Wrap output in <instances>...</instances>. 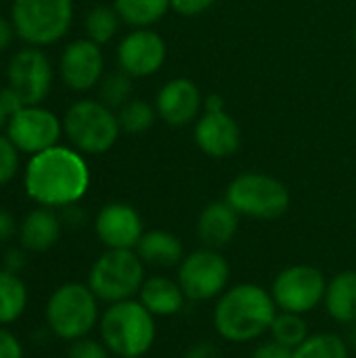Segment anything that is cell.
<instances>
[{"label":"cell","instance_id":"4316f807","mask_svg":"<svg viewBox=\"0 0 356 358\" xmlns=\"http://www.w3.org/2000/svg\"><path fill=\"white\" fill-rule=\"evenodd\" d=\"M157 117V109H153V105H149L143 99H130L126 105L120 107L118 120H120V128L128 134H143L147 132Z\"/></svg>","mask_w":356,"mask_h":358},{"label":"cell","instance_id":"74e56055","mask_svg":"<svg viewBox=\"0 0 356 358\" xmlns=\"http://www.w3.org/2000/svg\"><path fill=\"white\" fill-rule=\"evenodd\" d=\"M15 233V220L8 212L0 210V241L10 239V235Z\"/></svg>","mask_w":356,"mask_h":358},{"label":"cell","instance_id":"ac0fdd59","mask_svg":"<svg viewBox=\"0 0 356 358\" xmlns=\"http://www.w3.org/2000/svg\"><path fill=\"white\" fill-rule=\"evenodd\" d=\"M239 231V214L227 201L208 203L197 218V237L204 248L222 250Z\"/></svg>","mask_w":356,"mask_h":358},{"label":"cell","instance_id":"52a82bcc","mask_svg":"<svg viewBox=\"0 0 356 358\" xmlns=\"http://www.w3.org/2000/svg\"><path fill=\"white\" fill-rule=\"evenodd\" d=\"M73 21L71 0H13L10 23L15 34L31 46L61 40Z\"/></svg>","mask_w":356,"mask_h":358},{"label":"cell","instance_id":"f546056e","mask_svg":"<svg viewBox=\"0 0 356 358\" xmlns=\"http://www.w3.org/2000/svg\"><path fill=\"white\" fill-rule=\"evenodd\" d=\"M19 170V149L8 136L0 134V187L10 182Z\"/></svg>","mask_w":356,"mask_h":358},{"label":"cell","instance_id":"1f68e13d","mask_svg":"<svg viewBox=\"0 0 356 358\" xmlns=\"http://www.w3.org/2000/svg\"><path fill=\"white\" fill-rule=\"evenodd\" d=\"M252 358H294V350L281 346L275 340H269V342H262L254 348Z\"/></svg>","mask_w":356,"mask_h":358},{"label":"cell","instance_id":"3957f363","mask_svg":"<svg viewBox=\"0 0 356 358\" xmlns=\"http://www.w3.org/2000/svg\"><path fill=\"white\" fill-rule=\"evenodd\" d=\"M101 342L118 358H143L155 344V317L138 302L109 304L99 321Z\"/></svg>","mask_w":356,"mask_h":358},{"label":"cell","instance_id":"f35d334b","mask_svg":"<svg viewBox=\"0 0 356 358\" xmlns=\"http://www.w3.org/2000/svg\"><path fill=\"white\" fill-rule=\"evenodd\" d=\"M13 34H15L13 23H8L6 19L0 17V52H2L4 48H8V44L13 42Z\"/></svg>","mask_w":356,"mask_h":358},{"label":"cell","instance_id":"4fadbf2b","mask_svg":"<svg viewBox=\"0 0 356 358\" xmlns=\"http://www.w3.org/2000/svg\"><path fill=\"white\" fill-rule=\"evenodd\" d=\"M166 61V42L147 27H136L118 46V63L130 78H147L162 69Z\"/></svg>","mask_w":356,"mask_h":358},{"label":"cell","instance_id":"83f0119b","mask_svg":"<svg viewBox=\"0 0 356 358\" xmlns=\"http://www.w3.org/2000/svg\"><path fill=\"white\" fill-rule=\"evenodd\" d=\"M84 25H86L88 38L101 46V44H107V42L118 34L120 15H118V10L111 8V6H97V8H92V10L88 13Z\"/></svg>","mask_w":356,"mask_h":358},{"label":"cell","instance_id":"2e32d148","mask_svg":"<svg viewBox=\"0 0 356 358\" xmlns=\"http://www.w3.org/2000/svg\"><path fill=\"white\" fill-rule=\"evenodd\" d=\"M195 143L210 157H231L241 145L239 124L225 109L204 111V115L195 124Z\"/></svg>","mask_w":356,"mask_h":358},{"label":"cell","instance_id":"60d3db41","mask_svg":"<svg viewBox=\"0 0 356 358\" xmlns=\"http://www.w3.org/2000/svg\"><path fill=\"white\" fill-rule=\"evenodd\" d=\"M355 44H356V29H355Z\"/></svg>","mask_w":356,"mask_h":358},{"label":"cell","instance_id":"e575fe53","mask_svg":"<svg viewBox=\"0 0 356 358\" xmlns=\"http://www.w3.org/2000/svg\"><path fill=\"white\" fill-rule=\"evenodd\" d=\"M172 8L185 17H193V15H199L204 10H208L214 0H170Z\"/></svg>","mask_w":356,"mask_h":358},{"label":"cell","instance_id":"8fae6325","mask_svg":"<svg viewBox=\"0 0 356 358\" xmlns=\"http://www.w3.org/2000/svg\"><path fill=\"white\" fill-rule=\"evenodd\" d=\"M59 117L40 105H25L21 111L13 113L6 124V136L13 145L27 155L42 153L57 145L61 136Z\"/></svg>","mask_w":356,"mask_h":358},{"label":"cell","instance_id":"d6a6232c","mask_svg":"<svg viewBox=\"0 0 356 358\" xmlns=\"http://www.w3.org/2000/svg\"><path fill=\"white\" fill-rule=\"evenodd\" d=\"M0 358H23V346L15 334L0 327Z\"/></svg>","mask_w":356,"mask_h":358},{"label":"cell","instance_id":"8992f818","mask_svg":"<svg viewBox=\"0 0 356 358\" xmlns=\"http://www.w3.org/2000/svg\"><path fill=\"white\" fill-rule=\"evenodd\" d=\"M63 130L80 153L101 155L115 145L122 128L111 107L101 101L84 99L65 111Z\"/></svg>","mask_w":356,"mask_h":358},{"label":"cell","instance_id":"5b68a950","mask_svg":"<svg viewBox=\"0 0 356 358\" xmlns=\"http://www.w3.org/2000/svg\"><path fill=\"white\" fill-rule=\"evenodd\" d=\"M145 279V264L134 250H107L94 260L88 287L99 302L115 304L136 298Z\"/></svg>","mask_w":356,"mask_h":358},{"label":"cell","instance_id":"7402d4cb","mask_svg":"<svg viewBox=\"0 0 356 358\" xmlns=\"http://www.w3.org/2000/svg\"><path fill=\"white\" fill-rule=\"evenodd\" d=\"M323 306L340 325L356 323V271H342L327 281Z\"/></svg>","mask_w":356,"mask_h":358},{"label":"cell","instance_id":"9c48e42d","mask_svg":"<svg viewBox=\"0 0 356 358\" xmlns=\"http://www.w3.org/2000/svg\"><path fill=\"white\" fill-rule=\"evenodd\" d=\"M231 279V266L220 250L201 248L185 256L178 264L176 281L189 302H210L225 294Z\"/></svg>","mask_w":356,"mask_h":358},{"label":"cell","instance_id":"ab89813d","mask_svg":"<svg viewBox=\"0 0 356 358\" xmlns=\"http://www.w3.org/2000/svg\"><path fill=\"white\" fill-rule=\"evenodd\" d=\"M6 124H8V113H6V111H4V107L0 105V128H2V126H6Z\"/></svg>","mask_w":356,"mask_h":358},{"label":"cell","instance_id":"484cf974","mask_svg":"<svg viewBox=\"0 0 356 358\" xmlns=\"http://www.w3.org/2000/svg\"><path fill=\"white\" fill-rule=\"evenodd\" d=\"M294 358H350V352L340 336L313 334L294 350Z\"/></svg>","mask_w":356,"mask_h":358},{"label":"cell","instance_id":"6da1fadb","mask_svg":"<svg viewBox=\"0 0 356 358\" xmlns=\"http://www.w3.org/2000/svg\"><path fill=\"white\" fill-rule=\"evenodd\" d=\"M90 185L84 157L67 147H50L31 155L25 168V191L44 208H67L78 203Z\"/></svg>","mask_w":356,"mask_h":358},{"label":"cell","instance_id":"d4e9b609","mask_svg":"<svg viewBox=\"0 0 356 358\" xmlns=\"http://www.w3.org/2000/svg\"><path fill=\"white\" fill-rule=\"evenodd\" d=\"M271 340L279 342L285 348L296 350L308 336V323L304 319V315H296V313H283L279 310L273 325H271Z\"/></svg>","mask_w":356,"mask_h":358},{"label":"cell","instance_id":"277c9868","mask_svg":"<svg viewBox=\"0 0 356 358\" xmlns=\"http://www.w3.org/2000/svg\"><path fill=\"white\" fill-rule=\"evenodd\" d=\"M99 321V298L88 285L65 283L46 302V327L59 340L76 342L86 338Z\"/></svg>","mask_w":356,"mask_h":358},{"label":"cell","instance_id":"4dcf8cb0","mask_svg":"<svg viewBox=\"0 0 356 358\" xmlns=\"http://www.w3.org/2000/svg\"><path fill=\"white\" fill-rule=\"evenodd\" d=\"M67 358H111L109 348L103 342L90 340V338H80L71 342Z\"/></svg>","mask_w":356,"mask_h":358},{"label":"cell","instance_id":"e0dca14e","mask_svg":"<svg viewBox=\"0 0 356 358\" xmlns=\"http://www.w3.org/2000/svg\"><path fill=\"white\" fill-rule=\"evenodd\" d=\"M204 99L193 80L174 78L162 86L155 99L157 115L170 126H187L201 111Z\"/></svg>","mask_w":356,"mask_h":358},{"label":"cell","instance_id":"836d02e7","mask_svg":"<svg viewBox=\"0 0 356 358\" xmlns=\"http://www.w3.org/2000/svg\"><path fill=\"white\" fill-rule=\"evenodd\" d=\"M183 358H222V350L214 344V342H208V340H201V342H195L191 344Z\"/></svg>","mask_w":356,"mask_h":358},{"label":"cell","instance_id":"8d00e7d4","mask_svg":"<svg viewBox=\"0 0 356 358\" xmlns=\"http://www.w3.org/2000/svg\"><path fill=\"white\" fill-rule=\"evenodd\" d=\"M25 260L27 258H25L23 250H17V248L6 250V254H4V271H10V273L19 275L25 268Z\"/></svg>","mask_w":356,"mask_h":358},{"label":"cell","instance_id":"ffe728a7","mask_svg":"<svg viewBox=\"0 0 356 358\" xmlns=\"http://www.w3.org/2000/svg\"><path fill=\"white\" fill-rule=\"evenodd\" d=\"M134 252L138 254V258L143 260L145 266L151 268H178V264L185 260V245L183 241L170 233V231H162V229H153V231H145L138 245L134 248Z\"/></svg>","mask_w":356,"mask_h":358},{"label":"cell","instance_id":"ba28073f","mask_svg":"<svg viewBox=\"0 0 356 358\" xmlns=\"http://www.w3.org/2000/svg\"><path fill=\"white\" fill-rule=\"evenodd\" d=\"M225 201L239 216L256 220H275L287 212L290 191L279 178L271 174L245 172L231 180V185L227 187Z\"/></svg>","mask_w":356,"mask_h":358},{"label":"cell","instance_id":"d6986e66","mask_svg":"<svg viewBox=\"0 0 356 358\" xmlns=\"http://www.w3.org/2000/svg\"><path fill=\"white\" fill-rule=\"evenodd\" d=\"M138 302L157 319V317L178 315L185 308V302H189V300L176 279H170L164 275H153V277L145 279V283L138 292Z\"/></svg>","mask_w":356,"mask_h":358},{"label":"cell","instance_id":"9a60e30c","mask_svg":"<svg viewBox=\"0 0 356 358\" xmlns=\"http://www.w3.org/2000/svg\"><path fill=\"white\" fill-rule=\"evenodd\" d=\"M94 231L107 250H134L145 233L141 214L128 203H107L94 220Z\"/></svg>","mask_w":356,"mask_h":358},{"label":"cell","instance_id":"d590c367","mask_svg":"<svg viewBox=\"0 0 356 358\" xmlns=\"http://www.w3.org/2000/svg\"><path fill=\"white\" fill-rule=\"evenodd\" d=\"M0 105L4 107V111L8 113V117L13 115V113H17V111H21L23 107H25V103H23V99L8 86V88H4L2 92H0Z\"/></svg>","mask_w":356,"mask_h":358},{"label":"cell","instance_id":"44dd1931","mask_svg":"<svg viewBox=\"0 0 356 358\" xmlns=\"http://www.w3.org/2000/svg\"><path fill=\"white\" fill-rule=\"evenodd\" d=\"M59 239L61 218L52 212V208L40 206L38 210H31L19 227V241L27 252H48Z\"/></svg>","mask_w":356,"mask_h":358},{"label":"cell","instance_id":"7c38bea8","mask_svg":"<svg viewBox=\"0 0 356 358\" xmlns=\"http://www.w3.org/2000/svg\"><path fill=\"white\" fill-rule=\"evenodd\" d=\"M8 86L23 99L25 105H40L52 86V67L48 57L29 46L17 50L8 63Z\"/></svg>","mask_w":356,"mask_h":358},{"label":"cell","instance_id":"7a4b0ae2","mask_svg":"<svg viewBox=\"0 0 356 358\" xmlns=\"http://www.w3.org/2000/svg\"><path fill=\"white\" fill-rule=\"evenodd\" d=\"M279 308L269 289L256 283H239L216 300L212 323L216 334L233 344H248L271 331Z\"/></svg>","mask_w":356,"mask_h":358},{"label":"cell","instance_id":"5bb4252c","mask_svg":"<svg viewBox=\"0 0 356 358\" xmlns=\"http://www.w3.org/2000/svg\"><path fill=\"white\" fill-rule=\"evenodd\" d=\"M103 67L105 59L101 46L90 38L73 40L71 44H67L59 63L63 82L78 92L94 88L103 78Z\"/></svg>","mask_w":356,"mask_h":358},{"label":"cell","instance_id":"f1b7e54d","mask_svg":"<svg viewBox=\"0 0 356 358\" xmlns=\"http://www.w3.org/2000/svg\"><path fill=\"white\" fill-rule=\"evenodd\" d=\"M101 103H105L107 107H122L130 101L132 94V78L124 71L120 73H111L101 82Z\"/></svg>","mask_w":356,"mask_h":358},{"label":"cell","instance_id":"603a6c76","mask_svg":"<svg viewBox=\"0 0 356 358\" xmlns=\"http://www.w3.org/2000/svg\"><path fill=\"white\" fill-rule=\"evenodd\" d=\"M27 308V285L10 271H0V327L15 323Z\"/></svg>","mask_w":356,"mask_h":358},{"label":"cell","instance_id":"30bf717a","mask_svg":"<svg viewBox=\"0 0 356 358\" xmlns=\"http://www.w3.org/2000/svg\"><path fill=\"white\" fill-rule=\"evenodd\" d=\"M327 279L323 271L311 264H292L277 273L271 285V296L279 310L308 315L325 300Z\"/></svg>","mask_w":356,"mask_h":358},{"label":"cell","instance_id":"cb8c5ba5","mask_svg":"<svg viewBox=\"0 0 356 358\" xmlns=\"http://www.w3.org/2000/svg\"><path fill=\"white\" fill-rule=\"evenodd\" d=\"M170 6V0H115L113 4L120 19L134 27H149L157 23Z\"/></svg>","mask_w":356,"mask_h":358}]
</instances>
